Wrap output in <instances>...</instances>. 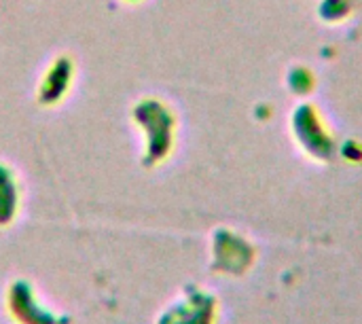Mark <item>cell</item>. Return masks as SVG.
I'll return each mask as SVG.
<instances>
[{"label": "cell", "instance_id": "7a4b0ae2", "mask_svg": "<svg viewBox=\"0 0 362 324\" xmlns=\"http://www.w3.org/2000/svg\"><path fill=\"white\" fill-rule=\"evenodd\" d=\"M157 324H214V301L206 293L185 295L159 316Z\"/></svg>", "mask_w": 362, "mask_h": 324}, {"label": "cell", "instance_id": "6da1fadb", "mask_svg": "<svg viewBox=\"0 0 362 324\" xmlns=\"http://www.w3.org/2000/svg\"><path fill=\"white\" fill-rule=\"evenodd\" d=\"M6 310L17 324H70L68 316H59L45 308L36 291L25 280H15L6 291Z\"/></svg>", "mask_w": 362, "mask_h": 324}]
</instances>
